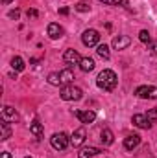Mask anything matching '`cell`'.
<instances>
[{
	"instance_id": "1",
	"label": "cell",
	"mask_w": 157,
	"mask_h": 158,
	"mask_svg": "<svg viewBox=\"0 0 157 158\" xmlns=\"http://www.w3.org/2000/svg\"><path fill=\"white\" fill-rule=\"evenodd\" d=\"M117 83H118V77H117V74H115L113 70H102V72L98 74V77H96V85H98V88H102L104 92H111V90H115Z\"/></svg>"
},
{
	"instance_id": "2",
	"label": "cell",
	"mask_w": 157,
	"mask_h": 158,
	"mask_svg": "<svg viewBox=\"0 0 157 158\" xmlns=\"http://www.w3.org/2000/svg\"><path fill=\"white\" fill-rule=\"evenodd\" d=\"M59 96H61V99H63V101H78V99L83 98V92H81V88H79V86L67 85V86H63V88H61Z\"/></svg>"
},
{
	"instance_id": "3",
	"label": "cell",
	"mask_w": 157,
	"mask_h": 158,
	"mask_svg": "<svg viewBox=\"0 0 157 158\" xmlns=\"http://www.w3.org/2000/svg\"><path fill=\"white\" fill-rule=\"evenodd\" d=\"M50 143H52V147H54L56 151H65V149L69 147V143H70V138H69L65 132H56V134L50 138Z\"/></svg>"
},
{
	"instance_id": "4",
	"label": "cell",
	"mask_w": 157,
	"mask_h": 158,
	"mask_svg": "<svg viewBox=\"0 0 157 158\" xmlns=\"http://www.w3.org/2000/svg\"><path fill=\"white\" fill-rule=\"evenodd\" d=\"M81 42H83L87 48L98 46V42H100V33H98L96 30H85L83 35H81Z\"/></svg>"
},
{
	"instance_id": "5",
	"label": "cell",
	"mask_w": 157,
	"mask_h": 158,
	"mask_svg": "<svg viewBox=\"0 0 157 158\" xmlns=\"http://www.w3.org/2000/svg\"><path fill=\"white\" fill-rule=\"evenodd\" d=\"M135 94L142 99H157V86L154 85H142L135 90Z\"/></svg>"
},
{
	"instance_id": "6",
	"label": "cell",
	"mask_w": 157,
	"mask_h": 158,
	"mask_svg": "<svg viewBox=\"0 0 157 158\" xmlns=\"http://www.w3.org/2000/svg\"><path fill=\"white\" fill-rule=\"evenodd\" d=\"M81 59H83V57H79V53L76 50H72V48L65 50V53H63V61H65L67 64H79Z\"/></svg>"
},
{
	"instance_id": "7",
	"label": "cell",
	"mask_w": 157,
	"mask_h": 158,
	"mask_svg": "<svg viewBox=\"0 0 157 158\" xmlns=\"http://www.w3.org/2000/svg\"><path fill=\"white\" fill-rule=\"evenodd\" d=\"M74 116L81 121V123H92L96 119V112L94 110H74Z\"/></svg>"
},
{
	"instance_id": "8",
	"label": "cell",
	"mask_w": 157,
	"mask_h": 158,
	"mask_svg": "<svg viewBox=\"0 0 157 158\" xmlns=\"http://www.w3.org/2000/svg\"><path fill=\"white\" fill-rule=\"evenodd\" d=\"M0 116H2V119H4V121H7V123H15V121L19 119V114H17V110H15L13 107H9V105H6V107L2 109Z\"/></svg>"
},
{
	"instance_id": "9",
	"label": "cell",
	"mask_w": 157,
	"mask_h": 158,
	"mask_svg": "<svg viewBox=\"0 0 157 158\" xmlns=\"http://www.w3.org/2000/svg\"><path fill=\"white\" fill-rule=\"evenodd\" d=\"M85 136H87V134H85V129H83V127H79V129L74 131V134L70 136V143H72L74 147L83 145V143H85Z\"/></svg>"
},
{
	"instance_id": "10",
	"label": "cell",
	"mask_w": 157,
	"mask_h": 158,
	"mask_svg": "<svg viewBox=\"0 0 157 158\" xmlns=\"http://www.w3.org/2000/svg\"><path fill=\"white\" fill-rule=\"evenodd\" d=\"M46 31H48V37H50V39H59V37H63V33H65V30H63L57 22H50L48 28H46Z\"/></svg>"
},
{
	"instance_id": "11",
	"label": "cell",
	"mask_w": 157,
	"mask_h": 158,
	"mask_svg": "<svg viewBox=\"0 0 157 158\" xmlns=\"http://www.w3.org/2000/svg\"><path fill=\"white\" fill-rule=\"evenodd\" d=\"M131 121H133V125L139 127V129H152V123L148 121L146 114H135V116L131 118Z\"/></svg>"
},
{
	"instance_id": "12",
	"label": "cell",
	"mask_w": 157,
	"mask_h": 158,
	"mask_svg": "<svg viewBox=\"0 0 157 158\" xmlns=\"http://www.w3.org/2000/svg\"><path fill=\"white\" fill-rule=\"evenodd\" d=\"M139 143H141V136L139 134H129L128 138H124V147L128 151H133L135 147H139Z\"/></svg>"
},
{
	"instance_id": "13",
	"label": "cell",
	"mask_w": 157,
	"mask_h": 158,
	"mask_svg": "<svg viewBox=\"0 0 157 158\" xmlns=\"http://www.w3.org/2000/svg\"><path fill=\"white\" fill-rule=\"evenodd\" d=\"M131 44V39L128 37V35H118L113 39V48L115 50H124V48H128Z\"/></svg>"
},
{
	"instance_id": "14",
	"label": "cell",
	"mask_w": 157,
	"mask_h": 158,
	"mask_svg": "<svg viewBox=\"0 0 157 158\" xmlns=\"http://www.w3.org/2000/svg\"><path fill=\"white\" fill-rule=\"evenodd\" d=\"M59 79H61V86H67V85H72V79H74V72L70 68H65L59 72Z\"/></svg>"
},
{
	"instance_id": "15",
	"label": "cell",
	"mask_w": 157,
	"mask_h": 158,
	"mask_svg": "<svg viewBox=\"0 0 157 158\" xmlns=\"http://www.w3.org/2000/svg\"><path fill=\"white\" fill-rule=\"evenodd\" d=\"M100 140H102V143H104L105 147H107V145H111V143L115 142V136H113V131L105 127V129H104V131L100 132Z\"/></svg>"
},
{
	"instance_id": "16",
	"label": "cell",
	"mask_w": 157,
	"mask_h": 158,
	"mask_svg": "<svg viewBox=\"0 0 157 158\" xmlns=\"http://www.w3.org/2000/svg\"><path fill=\"white\" fill-rule=\"evenodd\" d=\"M98 153H100V149H96V147H83L78 153V158H92Z\"/></svg>"
},
{
	"instance_id": "17",
	"label": "cell",
	"mask_w": 157,
	"mask_h": 158,
	"mask_svg": "<svg viewBox=\"0 0 157 158\" xmlns=\"http://www.w3.org/2000/svg\"><path fill=\"white\" fill-rule=\"evenodd\" d=\"M79 70L81 72H92L94 70V61L91 57H83L81 63H79Z\"/></svg>"
},
{
	"instance_id": "18",
	"label": "cell",
	"mask_w": 157,
	"mask_h": 158,
	"mask_svg": "<svg viewBox=\"0 0 157 158\" xmlns=\"http://www.w3.org/2000/svg\"><path fill=\"white\" fill-rule=\"evenodd\" d=\"M30 132H32L34 136H37V138H43L44 131H43V125H41L37 119H34V121L30 123Z\"/></svg>"
},
{
	"instance_id": "19",
	"label": "cell",
	"mask_w": 157,
	"mask_h": 158,
	"mask_svg": "<svg viewBox=\"0 0 157 158\" xmlns=\"http://www.w3.org/2000/svg\"><path fill=\"white\" fill-rule=\"evenodd\" d=\"M11 68H13L15 72H22V70L26 68L24 59H22V57H19V55H15V57L11 59Z\"/></svg>"
},
{
	"instance_id": "20",
	"label": "cell",
	"mask_w": 157,
	"mask_h": 158,
	"mask_svg": "<svg viewBox=\"0 0 157 158\" xmlns=\"http://www.w3.org/2000/svg\"><path fill=\"white\" fill-rule=\"evenodd\" d=\"M11 138V129H9V123L2 119L0 123V140H9Z\"/></svg>"
},
{
	"instance_id": "21",
	"label": "cell",
	"mask_w": 157,
	"mask_h": 158,
	"mask_svg": "<svg viewBox=\"0 0 157 158\" xmlns=\"http://www.w3.org/2000/svg\"><path fill=\"white\" fill-rule=\"evenodd\" d=\"M96 52H98V55H100L102 59H109V57H111V53H109V46H107V44H98Z\"/></svg>"
},
{
	"instance_id": "22",
	"label": "cell",
	"mask_w": 157,
	"mask_h": 158,
	"mask_svg": "<svg viewBox=\"0 0 157 158\" xmlns=\"http://www.w3.org/2000/svg\"><path fill=\"white\" fill-rule=\"evenodd\" d=\"M48 83L54 85V86H61V79H59V72H52L48 76Z\"/></svg>"
},
{
	"instance_id": "23",
	"label": "cell",
	"mask_w": 157,
	"mask_h": 158,
	"mask_svg": "<svg viewBox=\"0 0 157 158\" xmlns=\"http://www.w3.org/2000/svg\"><path fill=\"white\" fill-rule=\"evenodd\" d=\"M139 40L144 42V44H150V42H152V37H150L148 30H141V31H139Z\"/></svg>"
},
{
	"instance_id": "24",
	"label": "cell",
	"mask_w": 157,
	"mask_h": 158,
	"mask_svg": "<svg viewBox=\"0 0 157 158\" xmlns=\"http://www.w3.org/2000/svg\"><path fill=\"white\" fill-rule=\"evenodd\" d=\"M74 9H76V11H79V13H87V11L91 9V6H89L87 2H83V0H81V2H78V4L74 6Z\"/></svg>"
},
{
	"instance_id": "25",
	"label": "cell",
	"mask_w": 157,
	"mask_h": 158,
	"mask_svg": "<svg viewBox=\"0 0 157 158\" xmlns=\"http://www.w3.org/2000/svg\"><path fill=\"white\" fill-rule=\"evenodd\" d=\"M98 2L107 6H128V0H98Z\"/></svg>"
},
{
	"instance_id": "26",
	"label": "cell",
	"mask_w": 157,
	"mask_h": 158,
	"mask_svg": "<svg viewBox=\"0 0 157 158\" xmlns=\"http://www.w3.org/2000/svg\"><path fill=\"white\" fill-rule=\"evenodd\" d=\"M146 118H148V121L154 125V123L157 121V109H150V110L146 112Z\"/></svg>"
},
{
	"instance_id": "27",
	"label": "cell",
	"mask_w": 157,
	"mask_h": 158,
	"mask_svg": "<svg viewBox=\"0 0 157 158\" xmlns=\"http://www.w3.org/2000/svg\"><path fill=\"white\" fill-rule=\"evenodd\" d=\"M26 17H28V19H37V17H39V11H37V9H28V11H26Z\"/></svg>"
},
{
	"instance_id": "28",
	"label": "cell",
	"mask_w": 157,
	"mask_h": 158,
	"mask_svg": "<svg viewBox=\"0 0 157 158\" xmlns=\"http://www.w3.org/2000/svg\"><path fill=\"white\" fill-rule=\"evenodd\" d=\"M9 19H15V20H19V17H20V11L19 9H13V11H9V15H7Z\"/></svg>"
},
{
	"instance_id": "29",
	"label": "cell",
	"mask_w": 157,
	"mask_h": 158,
	"mask_svg": "<svg viewBox=\"0 0 157 158\" xmlns=\"http://www.w3.org/2000/svg\"><path fill=\"white\" fill-rule=\"evenodd\" d=\"M69 13H70L69 7H61V9H59V15H69Z\"/></svg>"
},
{
	"instance_id": "30",
	"label": "cell",
	"mask_w": 157,
	"mask_h": 158,
	"mask_svg": "<svg viewBox=\"0 0 157 158\" xmlns=\"http://www.w3.org/2000/svg\"><path fill=\"white\" fill-rule=\"evenodd\" d=\"M2 158H11V155L9 153H2Z\"/></svg>"
},
{
	"instance_id": "31",
	"label": "cell",
	"mask_w": 157,
	"mask_h": 158,
	"mask_svg": "<svg viewBox=\"0 0 157 158\" xmlns=\"http://www.w3.org/2000/svg\"><path fill=\"white\" fill-rule=\"evenodd\" d=\"M152 53H154V55L157 57V46H154V48H152Z\"/></svg>"
},
{
	"instance_id": "32",
	"label": "cell",
	"mask_w": 157,
	"mask_h": 158,
	"mask_svg": "<svg viewBox=\"0 0 157 158\" xmlns=\"http://www.w3.org/2000/svg\"><path fill=\"white\" fill-rule=\"evenodd\" d=\"M2 2H4V4H9V2H11V0H2Z\"/></svg>"
},
{
	"instance_id": "33",
	"label": "cell",
	"mask_w": 157,
	"mask_h": 158,
	"mask_svg": "<svg viewBox=\"0 0 157 158\" xmlns=\"http://www.w3.org/2000/svg\"><path fill=\"white\" fill-rule=\"evenodd\" d=\"M26 158H32V156H26Z\"/></svg>"
}]
</instances>
